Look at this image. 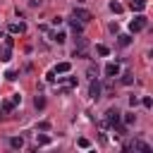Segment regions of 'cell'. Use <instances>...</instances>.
I'll return each mask as SVG.
<instances>
[{
    "instance_id": "obj_1",
    "label": "cell",
    "mask_w": 153,
    "mask_h": 153,
    "mask_svg": "<svg viewBox=\"0 0 153 153\" xmlns=\"http://www.w3.org/2000/svg\"><path fill=\"white\" fill-rule=\"evenodd\" d=\"M146 24H148V19H146V17L139 12V14H136V17L129 22V31H131V33H136V31H143V29H146Z\"/></svg>"
},
{
    "instance_id": "obj_2",
    "label": "cell",
    "mask_w": 153,
    "mask_h": 153,
    "mask_svg": "<svg viewBox=\"0 0 153 153\" xmlns=\"http://www.w3.org/2000/svg\"><path fill=\"white\" fill-rule=\"evenodd\" d=\"M131 148H134V151H143V153L151 151V146H148L146 141H141V139H134V141H129V143L122 146V151H131Z\"/></svg>"
},
{
    "instance_id": "obj_3",
    "label": "cell",
    "mask_w": 153,
    "mask_h": 153,
    "mask_svg": "<svg viewBox=\"0 0 153 153\" xmlns=\"http://www.w3.org/2000/svg\"><path fill=\"white\" fill-rule=\"evenodd\" d=\"M120 120H122V112H120V110L110 108V110L105 112V122H108V124H112V127H115V124H120Z\"/></svg>"
},
{
    "instance_id": "obj_4",
    "label": "cell",
    "mask_w": 153,
    "mask_h": 153,
    "mask_svg": "<svg viewBox=\"0 0 153 153\" xmlns=\"http://www.w3.org/2000/svg\"><path fill=\"white\" fill-rule=\"evenodd\" d=\"M100 91H103L100 81H98V79H91V86H88V96L96 100V98H100Z\"/></svg>"
},
{
    "instance_id": "obj_5",
    "label": "cell",
    "mask_w": 153,
    "mask_h": 153,
    "mask_svg": "<svg viewBox=\"0 0 153 153\" xmlns=\"http://www.w3.org/2000/svg\"><path fill=\"white\" fill-rule=\"evenodd\" d=\"M74 19L81 22V24H86V22H91V12H86L81 7H74Z\"/></svg>"
},
{
    "instance_id": "obj_6",
    "label": "cell",
    "mask_w": 153,
    "mask_h": 153,
    "mask_svg": "<svg viewBox=\"0 0 153 153\" xmlns=\"http://www.w3.org/2000/svg\"><path fill=\"white\" fill-rule=\"evenodd\" d=\"M105 76H110V79L120 76V65H117V62H108V65H105Z\"/></svg>"
},
{
    "instance_id": "obj_7",
    "label": "cell",
    "mask_w": 153,
    "mask_h": 153,
    "mask_svg": "<svg viewBox=\"0 0 153 153\" xmlns=\"http://www.w3.org/2000/svg\"><path fill=\"white\" fill-rule=\"evenodd\" d=\"M24 31H26V24H24V22L10 24V33H24Z\"/></svg>"
},
{
    "instance_id": "obj_8",
    "label": "cell",
    "mask_w": 153,
    "mask_h": 153,
    "mask_svg": "<svg viewBox=\"0 0 153 153\" xmlns=\"http://www.w3.org/2000/svg\"><path fill=\"white\" fill-rule=\"evenodd\" d=\"M129 7H131L134 12H143V7H146V0H129Z\"/></svg>"
},
{
    "instance_id": "obj_9",
    "label": "cell",
    "mask_w": 153,
    "mask_h": 153,
    "mask_svg": "<svg viewBox=\"0 0 153 153\" xmlns=\"http://www.w3.org/2000/svg\"><path fill=\"white\" fill-rule=\"evenodd\" d=\"M10 57H12V45H7V43H5V48L0 50V60H2V62H7Z\"/></svg>"
},
{
    "instance_id": "obj_10",
    "label": "cell",
    "mask_w": 153,
    "mask_h": 153,
    "mask_svg": "<svg viewBox=\"0 0 153 153\" xmlns=\"http://www.w3.org/2000/svg\"><path fill=\"white\" fill-rule=\"evenodd\" d=\"M10 146H12L14 151H19V148H24V139H22V136H12V139H10Z\"/></svg>"
},
{
    "instance_id": "obj_11",
    "label": "cell",
    "mask_w": 153,
    "mask_h": 153,
    "mask_svg": "<svg viewBox=\"0 0 153 153\" xmlns=\"http://www.w3.org/2000/svg\"><path fill=\"white\" fill-rule=\"evenodd\" d=\"M117 43H120L122 48H127V45L131 43V36H129V33H120V36H117Z\"/></svg>"
},
{
    "instance_id": "obj_12",
    "label": "cell",
    "mask_w": 153,
    "mask_h": 153,
    "mask_svg": "<svg viewBox=\"0 0 153 153\" xmlns=\"http://www.w3.org/2000/svg\"><path fill=\"white\" fill-rule=\"evenodd\" d=\"M69 69H72V65H69V62H60V65L55 67V72H57V74H67Z\"/></svg>"
},
{
    "instance_id": "obj_13",
    "label": "cell",
    "mask_w": 153,
    "mask_h": 153,
    "mask_svg": "<svg viewBox=\"0 0 153 153\" xmlns=\"http://www.w3.org/2000/svg\"><path fill=\"white\" fill-rule=\"evenodd\" d=\"M120 81H122V84H124V86H129V84H134V74H131V72H124V74H122V79H120Z\"/></svg>"
},
{
    "instance_id": "obj_14",
    "label": "cell",
    "mask_w": 153,
    "mask_h": 153,
    "mask_svg": "<svg viewBox=\"0 0 153 153\" xmlns=\"http://www.w3.org/2000/svg\"><path fill=\"white\" fill-rule=\"evenodd\" d=\"M96 53L105 57V55H110V48H108V45H103V43H98V45H96Z\"/></svg>"
},
{
    "instance_id": "obj_15",
    "label": "cell",
    "mask_w": 153,
    "mask_h": 153,
    "mask_svg": "<svg viewBox=\"0 0 153 153\" xmlns=\"http://www.w3.org/2000/svg\"><path fill=\"white\" fill-rule=\"evenodd\" d=\"M33 105H36V110H43V108H45V98H43V96H36V98H33Z\"/></svg>"
},
{
    "instance_id": "obj_16",
    "label": "cell",
    "mask_w": 153,
    "mask_h": 153,
    "mask_svg": "<svg viewBox=\"0 0 153 153\" xmlns=\"http://www.w3.org/2000/svg\"><path fill=\"white\" fill-rule=\"evenodd\" d=\"M86 45H88V41H86L84 36H79V38H76V50H86Z\"/></svg>"
},
{
    "instance_id": "obj_17",
    "label": "cell",
    "mask_w": 153,
    "mask_h": 153,
    "mask_svg": "<svg viewBox=\"0 0 153 153\" xmlns=\"http://www.w3.org/2000/svg\"><path fill=\"white\" fill-rule=\"evenodd\" d=\"M110 10H112V12H115V14H120V12H122V10H124V7H122V5H120V2H117V0H112V2H110Z\"/></svg>"
},
{
    "instance_id": "obj_18",
    "label": "cell",
    "mask_w": 153,
    "mask_h": 153,
    "mask_svg": "<svg viewBox=\"0 0 153 153\" xmlns=\"http://www.w3.org/2000/svg\"><path fill=\"white\" fill-rule=\"evenodd\" d=\"M122 120H124V124H134V122H136V115H134V112H127Z\"/></svg>"
},
{
    "instance_id": "obj_19",
    "label": "cell",
    "mask_w": 153,
    "mask_h": 153,
    "mask_svg": "<svg viewBox=\"0 0 153 153\" xmlns=\"http://www.w3.org/2000/svg\"><path fill=\"white\" fill-rule=\"evenodd\" d=\"M81 29H84V26H81V22L72 19V31H74V33H81Z\"/></svg>"
},
{
    "instance_id": "obj_20",
    "label": "cell",
    "mask_w": 153,
    "mask_h": 153,
    "mask_svg": "<svg viewBox=\"0 0 153 153\" xmlns=\"http://www.w3.org/2000/svg\"><path fill=\"white\" fill-rule=\"evenodd\" d=\"M53 41H57V43H65L67 38H65V33H62V31H55V33H53Z\"/></svg>"
},
{
    "instance_id": "obj_21",
    "label": "cell",
    "mask_w": 153,
    "mask_h": 153,
    "mask_svg": "<svg viewBox=\"0 0 153 153\" xmlns=\"http://www.w3.org/2000/svg\"><path fill=\"white\" fill-rule=\"evenodd\" d=\"M38 143H41V146H48V143H50V136L41 134V136H38Z\"/></svg>"
},
{
    "instance_id": "obj_22",
    "label": "cell",
    "mask_w": 153,
    "mask_h": 153,
    "mask_svg": "<svg viewBox=\"0 0 153 153\" xmlns=\"http://www.w3.org/2000/svg\"><path fill=\"white\" fill-rule=\"evenodd\" d=\"M76 143H79V146H81V148H88V146H91V141H88V139H84V136H81V139H79V141H76Z\"/></svg>"
},
{
    "instance_id": "obj_23",
    "label": "cell",
    "mask_w": 153,
    "mask_h": 153,
    "mask_svg": "<svg viewBox=\"0 0 153 153\" xmlns=\"http://www.w3.org/2000/svg\"><path fill=\"white\" fill-rule=\"evenodd\" d=\"M141 103H143V108H151V105H153V100H151V96H143V100H141Z\"/></svg>"
},
{
    "instance_id": "obj_24",
    "label": "cell",
    "mask_w": 153,
    "mask_h": 153,
    "mask_svg": "<svg viewBox=\"0 0 153 153\" xmlns=\"http://www.w3.org/2000/svg\"><path fill=\"white\" fill-rule=\"evenodd\" d=\"M96 74H98V69L91 65V67H88V76H91V79H96Z\"/></svg>"
},
{
    "instance_id": "obj_25",
    "label": "cell",
    "mask_w": 153,
    "mask_h": 153,
    "mask_svg": "<svg viewBox=\"0 0 153 153\" xmlns=\"http://www.w3.org/2000/svg\"><path fill=\"white\" fill-rule=\"evenodd\" d=\"M5 76H7V79H10V81H14V79H17V72H14V69H10V72H7V74H5Z\"/></svg>"
},
{
    "instance_id": "obj_26",
    "label": "cell",
    "mask_w": 153,
    "mask_h": 153,
    "mask_svg": "<svg viewBox=\"0 0 153 153\" xmlns=\"http://www.w3.org/2000/svg\"><path fill=\"white\" fill-rule=\"evenodd\" d=\"M12 103L19 105V103H22V96H19V93H12Z\"/></svg>"
},
{
    "instance_id": "obj_27",
    "label": "cell",
    "mask_w": 153,
    "mask_h": 153,
    "mask_svg": "<svg viewBox=\"0 0 153 153\" xmlns=\"http://www.w3.org/2000/svg\"><path fill=\"white\" fill-rule=\"evenodd\" d=\"M38 129H41V131H48V129H50V122H41Z\"/></svg>"
},
{
    "instance_id": "obj_28",
    "label": "cell",
    "mask_w": 153,
    "mask_h": 153,
    "mask_svg": "<svg viewBox=\"0 0 153 153\" xmlns=\"http://www.w3.org/2000/svg\"><path fill=\"white\" fill-rule=\"evenodd\" d=\"M62 24V17H53V26H60Z\"/></svg>"
}]
</instances>
